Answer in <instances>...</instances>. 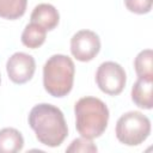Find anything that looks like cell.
I'll use <instances>...</instances> for the list:
<instances>
[{"instance_id":"cell-11","label":"cell","mask_w":153,"mask_h":153,"mask_svg":"<svg viewBox=\"0 0 153 153\" xmlns=\"http://www.w3.org/2000/svg\"><path fill=\"white\" fill-rule=\"evenodd\" d=\"M45 33H47V30H44L42 26L35 23H30L25 26L22 33V43L27 48L36 49L44 43Z\"/></svg>"},{"instance_id":"cell-7","label":"cell","mask_w":153,"mask_h":153,"mask_svg":"<svg viewBox=\"0 0 153 153\" xmlns=\"http://www.w3.org/2000/svg\"><path fill=\"white\" fill-rule=\"evenodd\" d=\"M8 78L14 84L27 82L35 73L36 62L35 59L25 53H14L6 63Z\"/></svg>"},{"instance_id":"cell-6","label":"cell","mask_w":153,"mask_h":153,"mask_svg":"<svg viewBox=\"0 0 153 153\" xmlns=\"http://www.w3.org/2000/svg\"><path fill=\"white\" fill-rule=\"evenodd\" d=\"M100 50V39L91 30H80L71 39L72 55L82 62L91 61Z\"/></svg>"},{"instance_id":"cell-12","label":"cell","mask_w":153,"mask_h":153,"mask_svg":"<svg viewBox=\"0 0 153 153\" xmlns=\"http://www.w3.org/2000/svg\"><path fill=\"white\" fill-rule=\"evenodd\" d=\"M27 0H0V17L5 19H18L26 11Z\"/></svg>"},{"instance_id":"cell-1","label":"cell","mask_w":153,"mask_h":153,"mask_svg":"<svg viewBox=\"0 0 153 153\" xmlns=\"http://www.w3.org/2000/svg\"><path fill=\"white\" fill-rule=\"evenodd\" d=\"M29 124L37 140L49 147L60 146L68 134L62 111L47 103L35 105L29 114Z\"/></svg>"},{"instance_id":"cell-4","label":"cell","mask_w":153,"mask_h":153,"mask_svg":"<svg viewBox=\"0 0 153 153\" xmlns=\"http://www.w3.org/2000/svg\"><path fill=\"white\" fill-rule=\"evenodd\" d=\"M151 133V121L140 111L122 115L116 123V137L127 146L142 143Z\"/></svg>"},{"instance_id":"cell-8","label":"cell","mask_w":153,"mask_h":153,"mask_svg":"<svg viewBox=\"0 0 153 153\" xmlns=\"http://www.w3.org/2000/svg\"><path fill=\"white\" fill-rule=\"evenodd\" d=\"M30 19H31V23H35L42 26L47 31H50L57 26L60 16L57 10L53 5L39 4L33 8Z\"/></svg>"},{"instance_id":"cell-9","label":"cell","mask_w":153,"mask_h":153,"mask_svg":"<svg viewBox=\"0 0 153 153\" xmlns=\"http://www.w3.org/2000/svg\"><path fill=\"white\" fill-rule=\"evenodd\" d=\"M152 80L153 78L139 76L131 88V99L133 102L142 109H152Z\"/></svg>"},{"instance_id":"cell-13","label":"cell","mask_w":153,"mask_h":153,"mask_svg":"<svg viewBox=\"0 0 153 153\" xmlns=\"http://www.w3.org/2000/svg\"><path fill=\"white\" fill-rule=\"evenodd\" d=\"M152 50L146 49L139 53V55L135 59L134 67L136 71L137 76L143 78H153V62H152Z\"/></svg>"},{"instance_id":"cell-5","label":"cell","mask_w":153,"mask_h":153,"mask_svg":"<svg viewBox=\"0 0 153 153\" xmlns=\"http://www.w3.org/2000/svg\"><path fill=\"white\" fill-rule=\"evenodd\" d=\"M126 72L116 62H103L96 73V81L98 87L106 94L117 96L126 86Z\"/></svg>"},{"instance_id":"cell-3","label":"cell","mask_w":153,"mask_h":153,"mask_svg":"<svg viewBox=\"0 0 153 153\" xmlns=\"http://www.w3.org/2000/svg\"><path fill=\"white\" fill-rule=\"evenodd\" d=\"M75 67L71 57L56 54L48 59L43 67V86L53 97L67 96L74 81Z\"/></svg>"},{"instance_id":"cell-2","label":"cell","mask_w":153,"mask_h":153,"mask_svg":"<svg viewBox=\"0 0 153 153\" xmlns=\"http://www.w3.org/2000/svg\"><path fill=\"white\" fill-rule=\"evenodd\" d=\"M74 112L75 127L82 137L94 139L105 131L109 121V109L99 98H80L74 105Z\"/></svg>"},{"instance_id":"cell-15","label":"cell","mask_w":153,"mask_h":153,"mask_svg":"<svg viewBox=\"0 0 153 153\" xmlns=\"http://www.w3.org/2000/svg\"><path fill=\"white\" fill-rule=\"evenodd\" d=\"M67 152H97V147L93 145L91 139L80 137L73 140L71 146L67 148Z\"/></svg>"},{"instance_id":"cell-10","label":"cell","mask_w":153,"mask_h":153,"mask_svg":"<svg viewBox=\"0 0 153 153\" xmlns=\"http://www.w3.org/2000/svg\"><path fill=\"white\" fill-rule=\"evenodd\" d=\"M24 146L22 134L14 128L0 130V153H17Z\"/></svg>"},{"instance_id":"cell-14","label":"cell","mask_w":153,"mask_h":153,"mask_svg":"<svg viewBox=\"0 0 153 153\" xmlns=\"http://www.w3.org/2000/svg\"><path fill=\"white\" fill-rule=\"evenodd\" d=\"M153 0H124L126 7L136 14H145L148 13L152 8Z\"/></svg>"}]
</instances>
